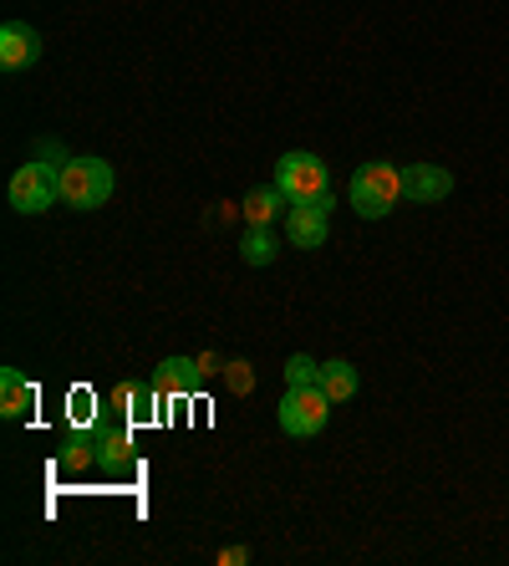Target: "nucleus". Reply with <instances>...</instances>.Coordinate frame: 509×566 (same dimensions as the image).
Instances as JSON below:
<instances>
[{"label":"nucleus","mask_w":509,"mask_h":566,"mask_svg":"<svg viewBox=\"0 0 509 566\" xmlns=\"http://www.w3.org/2000/svg\"><path fill=\"white\" fill-rule=\"evenodd\" d=\"M240 255H245L250 265H271V261H275V235H271V224H250L245 240H240Z\"/></svg>","instance_id":"ddd939ff"},{"label":"nucleus","mask_w":509,"mask_h":566,"mask_svg":"<svg viewBox=\"0 0 509 566\" xmlns=\"http://www.w3.org/2000/svg\"><path fill=\"white\" fill-rule=\"evenodd\" d=\"M31 409H36V382H31L26 373L6 368L0 373V413H6V419H26Z\"/></svg>","instance_id":"9d476101"},{"label":"nucleus","mask_w":509,"mask_h":566,"mask_svg":"<svg viewBox=\"0 0 509 566\" xmlns=\"http://www.w3.org/2000/svg\"><path fill=\"white\" fill-rule=\"evenodd\" d=\"M280 429H286L290 439H311L327 429L331 419V398L316 388V382H306V388H286V398H280Z\"/></svg>","instance_id":"39448f33"},{"label":"nucleus","mask_w":509,"mask_h":566,"mask_svg":"<svg viewBox=\"0 0 509 566\" xmlns=\"http://www.w3.org/2000/svg\"><path fill=\"white\" fill-rule=\"evenodd\" d=\"M153 382L163 388V398H189L199 388V363L194 357H163Z\"/></svg>","instance_id":"9b49d317"},{"label":"nucleus","mask_w":509,"mask_h":566,"mask_svg":"<svg viewBox=\"0 0 509 566\" xmlns=\"http://www.w3.org/2000/svg\"><path fill=\"white\" fill-rule=\"evenodd\" d=\"M280 199H286V195H280V185L255 189V195L245 199V220H250V224H271L275 214H280Z\"/></svg>","instance_id":"4468645a"},{"label":"nucleus","mask_w":509,"mask_h":566,"mask_svg":"<svg viewBox=\"0 0 509 566\" xmlns=\"http://www.w3.org/2000/svg\"><path fill=\"white\" fill-rule=\"evenodd\" d=\"M97 460H103V464H128L132 460L128 429H103V434H97Z\"/></svg>","instance_id":"2eb2a0df"},{"label":"nucleus","mask_w":509,"mask_h":566,"mask_svg":"<svg viewBox=\"0 0 509 566\" xmlns=\"http://www.w3.org/2000/svg\"><path fill=\"white\" fill-rule=\"evenodd\" d=\"M113 164H103V158H66L62 169V205H72V210H97V205H107L113 199Z\"/></svg>","instance_id":"f03ea898"},{"label":"nucleus","mask_w":509,"mask_h":566,"mask_svg":"<svg viewBox=\"0 0 509 566\" xmlns=\"http://www.w3.org/2000/svg\"><path fill=\"white\" fill-rule=\"evenodd\" d=\"M66 409H72L66 419L77 423V429H82V423H92V394H87V388H77V394L66 398Z\"/></svg>","instance_id":"f3484780"},{"label":"nucleus","mask_w":509,"mask_h":566,"mask_svg":"<svg viewBox=\"0 0 509 566\" xmlns=\"http://www.w3.org/2000/svg\"><path fill=\"white\" fill-rule=\"evenodd\" d=\"M36 56H41L36 27H26V21H6V27H0V66H6V72H21V66H31Z\"/></svg>","instance_id":"6e6552de"},{"label":"nucleus","mask_w":509,"mask_h":566,"mask_svg":"<svg viewBox=\"0 0 509 566\" xmlns=\"http://www.w3.org/2000/svg\"><path fill=\"white\" fill-rule=\"evenodd\" d=\"M62 464H72V470H82V464H87V439H82V434H72V444H66Z\"/></svg>","instance_id":"a211bd4d"},{"label":"nucleus","mask_w":509,"mask_h":566,"mask_svg":"<svg viewBox=\"0 0 509 566\" xmlns=\"http://www.w3.org/2000/svg\"><path fill=\"white\" fill-rule=\"evenodd\" d=\"M275 185H280V195L290 199V205H321V199L331 195V174L327 164L316 154H286L280 164H275Z\"/></svg>","instance_id":"7ed1b4c3"},{"label":"nucleus","mask_w":509,"mask_h":566,"mask_svg":"<svg viewBox=\"0 0 509 566\" xmlns=\"http://www.w3.org/2000/svg\"><path fill=\"white\" fill-rule=\"evenodd\" d=\"M331 214L321 210V205H290L286 210V240L296 245V251H316V245H327L331 235Z\"/></svg>","instance_id":"0eeeda50"},{"label":"nucleus","mask_w":509,"mask_h":566,"mask_svg":"<svg viewBox=\"0 0 509 566\" xmlns=\"http://www.w3.org/2000/svg\"><path fill=\"white\" fill-rule=\"evenodd\" d=\"M158 398H163L158 382H118V388H113V409L128 423H148L158 413Z\"/></svg>","instance_id":"1a4fd4ad"},{"label":"nucleus","mask_w":509,"mask_h":566,"mask_svg":"<svg viewBox=\"0 0 509 566\" xmlns=\"http://www.w3.org/2000/svg\"><path fill=\"white\" fill-rule=\"evenodd\" d=\"M316 378H321V363H316V357L296 353L286 363V388H306V382H316Z\"/></svg>","instance_id":"dca6fc26"},{"label":"nucleus","mask_w":509,"mask_h":566,"mask_svg":"<svg viewBox=\"0 0 509 566\" xmlns=\"http://www.w3.org/2000/svg\"><path fill=\"white\" fill-rule=\"evenodd\" d=\"M316 388H321L331 403H347V398H357V368L347 363V357H331V363H321Z\"/></svg>","instance_id":"f8f14e48"},{"label":"nucleus","mask_w":509,"mask_h":566,"mask_svg":"<svg viewBox=\"0 0 509 566\" xmlns=\"http://www.w3.org/2000/svg\"><path fill=\"white\" fill-rule=\"evenodd\" d=\"M347 199H352V210L362 214V220H388L392 210H397V199H403V169H392V164H362V169L352 174V189H347Z\"/></svg>","instance_id":"f257e3e1"},{"label":"nucleus","mask_w":509,"mask_h":566,"mask_svg":"<svg viewBox=\"0 0 509 566\" xmlns=\"http://www.w3.org/2000/svg\"><path fill=\"white\" fill-rule=\"evenodd\" d=\"M62 199V174L52 169V164H21V169L11 174V210L15 214H46Z\"/></svg>","instance_id":"20e7f679"},{"label":"nucleus","mask_w":509,"mask_h":566,"mask_svg":"<svg viewBox=\"0 0 509 566\" xmlns=\"http://www.w3.org/2000/svg\"><path fill=\"white\" fill-rule=\"evenodd\" d=\"M454 195V174L438 169V164H407L403 169V199L413 205H438V199Z\"/></svg>","instance_id":"423d86ee"}]
</instances>
